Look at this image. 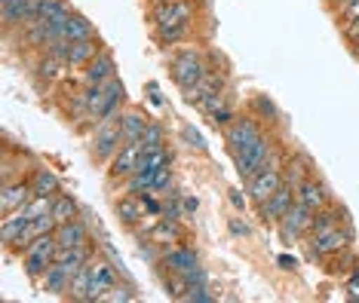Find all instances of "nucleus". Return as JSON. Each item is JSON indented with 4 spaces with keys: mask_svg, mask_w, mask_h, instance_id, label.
<instances>
[{
    "mask_svg": "<svg viewBox=\"0 0 359 303\" xmlns=\"http://www.w3.org/2000/svg\"><path fill=\"white\" fill-rule=\"evenodd\" d=\"M120 104H123V83L117 77H111L102 86H83V108L86 120H104L117 117Z\"/></svg>",
    "mask_w": 359,
    "mask_h": 303,
    "instance_id": "f257e3e1",
    "label": "nucleus"
},
{
    "mask_svg": "<svg viewBox=\"0 0 359 303\" xmlns=\"http://www.w3.org/2000/svg\"><path fill=\"white\" fill-rule=\"evenodd\" d=\"M169 71H172L175 86L182 89V92H187V89L197 86L212 68H209V62L203 59V52H200L197 46H184V49H178V52L172 55V62H169Z\"/></svg>",
    "mask_w": 359,
    "mask_h": 303,
    "instance_id": "f03ea898",
    "label": "nucleus"
},
{
    "mask_svg": "<svg viewBox=\"0 0 359 303\" xmlns=\"http://www.w3.org/2000/svg\"><path fill=\"white\" fill-rule=\"evenodd\" d=\"M194 19H197V3H194V0H169V3H151V28H154V31L191 28Z\"/></svg>",
    "mask_w": 359,
    "mask_h": 303,
    "instance_id": "7ed1b4c3",
    "label": "nucleus"
},
{
    "mask_svg": "<svg viewBox=\"0 0 359 303\" xmlns=\"http://www.w3.org/2000/svg\"><path fill=\"white\" fill-rule=\"evenodd\" d=\"M55 255H59V242H55V233L37 236L34 242H28L25 248H22V267H25L28 279L40 282V276H43L46 269L55 264Z\"/></svg>",
    "mask_w": 359,
    "mask_h": 303,
    "instance_id": "20e7f679",
    "label": "nucleus"
},
{
    "mask_svg": "<svg viewBox=\"0 0 359 303\" xmlns=\"http://www.w3.org/2000/svg\"><path fill=\"white\" fill-rule=\"evenodd\" d=\"M123 144L126 141H123V129H120V113L95 122V132H93V160L95 162L108 166Z\"/></svg>",
    "mask_w": 359,
    "mask_h": 303,
    "instance_id": "39448f33",
    "label": "nucleus"
},
{
    "mask_svg": "<svg viewBox=\"0 0 359 303\" xmlns=\"http://www.w3.org/2000/svg\"><path fill=\"white\" fill-rule=\"evenodd\" d=\"M273 141H271V135H261L255 144H249L246 150H240V153H233V162H236V171H240V178L243 181H252V178L258 175V171H264L267 166H271V160H273Z\"/></svg>",
    "mask_w": 359,
    "mask_h": 303,
    "instance_id": "423d86ee",
    "label": "nucleus"
},
{
    "mask_svg": "<svg viewBox=\"0 0 359 303\" xmlns=\"http://www.w3.org/2000/svg\"><path fill=\"white\" fill-rule=\"evenodd\" d=\"M307 242H310V255L329 260L332 255H338V251H344V248L353 245V227H350V220H347V224L334 227V230H329V233L307 236Z\"/></svg>",
    "mask_w": 359,
    "mask_h": 303,
    "instance_id": "0eeeda50",
    "label": "nucleus"
},
{
    "mask_svg": "<svg viewBox=\"0 0 359 303\" xmlns=\"http://www.w3.org/2000/svg\"><path fill=\"white\" fill-rule=\"evenodd\" d=\"M310 224H313V211L307 206H301V202H295V206L289 209V215L276 224V233H280V239L285 245H295L310 236Z\"/></svg>",
    "mask_w": 359,
    "mask_h": 303,
    "instance_id": "6e6552de",
    "label": "nucleus"
},
{
    "mask_svg": "<svg viewBox=\"0 0 359 303\" xmlns=\"http://www.w3.org/2000/svg\"><path fill=\"white\" fill-rule=\"evenodd\" d=\"M261 135H264V129L258 126V117H236L231 126H224V141H227V150L231 153L246 150Z\"/></svg>",
    "mask_w": 359,
    "mask_h": 303,
    "instance_id": "1a4fd4ad",
    "label": "nucleus"
},
{
    "mask_svg": "<svg viewBox=\"0 0 359 303\" xmlns=\"http://www.w3.org/2000/svg\"><path fill=\"white\" fill-rule=\"evenodd\" d=\"M117 267L108 264V260L93 258L89 260V303L104 300L111 288H117Z\"/></svg>",
    "mask_w": 359,
    "mask_h": 303,
    "instance_id": "9d476101",
    "label": "nucleus"
},
{
    "mask_svg": "<svg viewBox=\"0 0 359 303\" xmlns=\"http://www.w3.org/2000/svg\"><path fill=\"white\" fill-rule=\"evenodd\" d=\"M142 157H144V147L142 141H129L123 144L117 150V157H114L108 162V175H111V181H120V178H126L133 175V171H138V166H142Z\"/></svg>",
    "mask_w": 359,
    "mask_h": 303,
    "instance_id": "9b49d317",
    "label": "nucleus"
},
{
    "mask_svg": "<svg viewBox=\"0 0 359 303\" xmlns=\"http://www.w3.org/2000/svg\"><path fill=\"white\" fill-rule=\"evenodd\" d=\"M298 202V196H295V187H289L283 181V187L276 190L271 199L264 202V206H258V218L264 220V224H280V220L289 215V209Z\"/></svg>",
    "mask_w": 359,
    "mask_h": 303,
    "instance_id": "f8f14e48",
    "label": "nucleus"
},
{
    "mask_svg": "<svg viewBox=\"0 0 359 303\" xmlns=\"http://www.w3.org/2000/svg\"><path fill=\"white\" fill-rule=\"evenodd\" d=\"M246 187H249V199L255 202V206H264V202L283 187V169L267 166L264 171H258L252 181H246Z\"/></svg>",
    "mask_w": 359,
    "mask_h": 303,
    "instance_id": "ddd939ff",
    "label": "nucleus"
},
{
    "mask_svg": "<svg viewBox=\"0 0 359 303\" xmlns=\"http://www.w3.org/2000/svg\"><path fill=\"white\" fill-rule=\"evenodd\" d=\"M34 190H31V181L28 178H19V181H6L0 184V215H6V211H15L22 206H28Z\"/></svg>",
    "mask_w": 359,
    "mask_h": 303,
    "instance_id": "4468645a",
    "label": "nucleus"
},
{
    "mask_svg": "<svg viewBox=\"0 0 359 303\" xmlns=\"http://www.w3.org/2000/svg\"><path fill=\"white\" fill-rule=\"evenodd\" d=\"M295 196H298V202H301V206H307L310 211H313V215H316V211H320V209L332 206V190H329V187H325V184H323L316 175H310L307 181H304V184H301L298 190H295Z\"/></svg>",
    "mask_w": 359,
    "mask_h": 303,
    "instance_id": "2eb2a0df",
    "label": "nucleus"
},
{
    "mask_svg": "<svg viewBox=\"0 0 359 303\" xmlns=\"http://www.w3.org/2000/svg\"><path fill=\"white\" fill-rule=\"evenodd\" d=\"M114 211H117V218H120V224L123 227H138L144 218L151 215L148 206H144V199L138 193H126V196H120V199H114Z\"/></svg>",
    "mask_w": 359,
    "mask_h": 303,
    "instance_id": "dca6fc26",
    "label": "nucleus"
},
{
    "mask_svg": "<svg viewBox=\"0 0 359 303\" xmlns=\"http://www.w3.org/2000/svg\"><path fill=\"white\" fill-rule=\"evenodd\" d=\"M148 239L151 242H157L163 251L166 248H175V245H184L187 239V233H184V227H182V220H169V218H160L157 224L151 227V233H148Z\"/></svg>",
    "mask_w": 359,
    "mask_h": 303,
    "instance_id": "f3484780",
    "label": "nucleus"
},
{
    "mask_svg": "<svg viewBox=\"0 0 359 303\" xmlns=\"http://www.w3.org/2000/svg\"><path fill=\"white\" fill-rule=\"evenodd\" d=\"M111 77H117V64H114V55L108 49H102L83 68V86H102V83H108Z\"/></svg>",
    "mask_w": 359,
    "mask_h": 303,
    "instance_id": "a211bd4d",
    "label": "nucleus"
},
{
    "mask_svg": "<svg viewBox=\"0 0 359 303\" xmlns=\"http://www.w3.org/2000/svg\"><path fill=\"white\" fill-rule=\"evenodd\" d=\"M157 267L172 269V273H191L194 267H200V258H197V251H194L191 245H175V248L163 251V258H160Z\"/></svg>",
    "mask_w": 359,
    "mask_h": 303,
    "instance_id": "6ab92c4d",
    "label": "nucleus"
},
{
    "mask_svg": "<svg viewBox=\"0 0 359 303\" xmlns=\"http://www.w3.org/2000/svg\"><path fill=\"white\" fill-rule=\"evenodd\" d=\"M68 71H71V64L62 62V59H55V55H50V52H43V55L37 59V64H34L37 80H40V83H46V86L62 83V80L68 77Z\"/></svg>",
    "mask_w": 359,
    "mask_h": 303,
    "instance_id": "aec40b11",
    "label": "nucleus"
},
{
    "mask_svg": "<svg viewBox=\"0 0 359 303\" xmlns=\"http://www.w3.org/2000/svg\"><path fill=\"white\" fill-rule=\"evenodd\" d=\"M55 242L59 248H80V245H89V230L80 218L68 220V224H59L55 227Z\"/></svg>",
    "mask_w": 359,
    "mask_h": 303,
    "instance_id": "412c9836",
    "label": "nucleus"
},
{
    "mask_svg": "<svg viewBox=\"0 0 359 303\" xmlns=\"http://www.w3.org/2000/svg\"><path fill=\"white\" fill-rule=\"evenodd\" d=\"M102 43L95 37H89V40H74V43L68 46V55H65V62L71 64V68H86L89 62L95 59V55L102 52Z\"/></svg>",
    "mask_w": 359,
    "mask_h": 303,
    "instance_id": "4be33fe9",
    "label": "nucleus"
},
{
    "mask_svg": "<svg viewBox=\"0 0 359 303\" xmlns=\"http://www.w3.org/2000/svg\"><path fill=\"white\" fill-rule=\"evenodd\" d=\"M68 288H71V276L65 273V267L55 260V264L40 276V291L43 294H55V297H68Z\"/></svg>",
    "mask_w": 359,
    "mask_h": 303,
    "instance_id": "5701e85b",
    "label": "nucleus"
},
{
    "mask_svg": "<svg viewBox=\"0 0 359 303\" xmlns=\"http://www.w3.org/2000/svg\"><path fill=\"white\" fill-rule=\"evenodd\" d=\"M313 175V169H310V160L304 157V153H292L289 160H285V166H283V181L289 184V187H298L307 181V178Z\"/></svg>",
    "mask_w": 359,
    "mask_h": 303,
    "instance_id": "b1692460",
    "label": "nucleus"
},
{
    "mask_svg": "<svg viewBox=\"0 0 359 303\" xmlns=\"http://www.w3.org/2000/svg\"><path fill=\"white\" fill-rule=\"evenodd\" d=\"M148 122H151V117H148L144 111H138V108L123 111V113H120L123 141H126V144H129V141H142V135H144V129H148Z\"/></svg>",
    "mask_w": 359,
    "mask_h": 303,
    "instance_id": "393cba45",
    "label": "nucleus"
},
{
    "mask_svg": "<svg viewBox=\"0 0 359 303\" xmlns=\"http://www.w3.org/2000/svg\"><path fill=\"white\" fill-rule=\"evenodd\" d=\"M222 89H224V77H222V73H218V71H209L206 77H203L200 83H197V86H191V89H187V92H184V101L197 108V104L203 101V98H209L212 92H222Z\"/></svg>",
    "mask_w": 359,
    "mask_h": 303,
    "instance_id": "a878e982",
    "label": "nucleus"
},
{
    "mask_svg": "<svg viewBox=\"0 0 359 303\" xmlns=\"http://www.w3.org/2000/svg\"><path fill=\"white\" fill-rule=\"evenodd\" d=\"M31 190H34V196H59L62 193V184H59V178L53 175L50 169H43V166H37V169H31Z\"/></svg>",
    "mask_w": 359,
    "mask_h": 303,
    "instance_id": "bb28decb",
    "label": "nucleus"
},
{
    "mask_svg": "<svg viewBox=\"0 0 359 303\" xmlns=\"http://www.w3.org/2000/svg\"><path fill=\"white\" fill-rule=\"evenodd\" d=\"M89 37H95L93 22L83 19V15H77V13H71V19L62 24L59 40H68V43H74V40H89Z\"/></svg>",
    "mask_w": 359,
    "mask_h": 303,
    "instance_id": "cd10ccee",
    "label": "nucleus"
},
{
    "mask_svg": "<svg viewBox=\"0 0 359 303\" xmlns=\"http://www.w3.org/2000/svg\"><path fill=\"white\" fill-rule=\"evenodd\" d=\"M160 269V276H163V291H166V297H172V300H187V294H191V282H187V276L184 273H172V269Z\"/></svg>",
    "mask_w": 359,
    "mask_h": 303,
    "instance_id": "c85d7f7f",
    "label": "nucleus"
},
{
    "mask_svg": "<svg viewBox=\"0 0 359 303\" xmlns=\"http://www.w3.org/2000/svg\"><path fill=\"white\" fill-rule=\"evenodd\" d=\"M53 218H55V224H68V220L80 218V206L74 202V196H68V193H59V196H55V202H53Z\"/></svg>",
    "mask_w": 359,
    "mask_h": 303,
    "instance_id": "c756f323",
    "label": "nucleus"
},
{
    "mask_svg": "<svg viewBox=\"0 0 359 303\" xmlns=\"http://www.w3.org/2000/svg\"><path fill=\"white\" fill-rule=\"evenodd\" d=\"M163 166H172V150H169V144L160 147V150H148V153H144L138 171H148V175H154V171L163 169Z\"/></svg>",
    "mask_w": 359,
    "mask_h": 303,
    "instance_id": "7c9ffc66",
    "label": "nucleus"
},
{
    "mask_svg": "<svg viewBox=\"0 0 359 303\" xmlns=\"http://www.w3.org/2000/svg\"><path fill=\"white\" fill-rule=\"evenodd\" d=\"M68 300H77V303H89V264L80 267V273L71 279V288H68Z\"/></svg>",
    "mask_w": 359,
    "mask_h": 303,
    "instance_id": "2f4dec72",
    "label": "nucleus"
},
{
    "mask_svg": "<svg viewBox=\"0 0 359 303\" xmlns=\"http://www.w3.org/2000/svg\"><path fill=\"white\" fill-rule=\"evenodd\" d=\"M142 147H144V153L166 147V129H163L157 120H151V122H148V129H144V135H142Z\"/></svg>",
    "mask_w": 359,
    "mask_h": 303,
    "instance_id": "473e14b6",
    "label": "nucleus"
},
{
    "mask_svg": "<svg viewBox=\"0 0 359 303\" xmlns=\"http://www.w3.org/2000/svg\"><path fill=\"white\" fill-rule=\"evenodd\" d=\"M252 111L258 113V120H267V122H276V117H280L276 108H273V101L267 95H255V98H252Z\"/></svg>",
    "mask_w": 359,
    "mask_h": 303,
    "instance_id": "72a5a7b5",
    "label": "nucleus"
},
{
    "mask_svg": "<svg viewBox=\"0 0 359 303\" xmlns=\"http://www.w3.org/2000/svg\"><path fill=\"white\" fill-rule=\"evenodd\" d=\"M151 190L157 193V196H163V193H169V190H172V166H163V169L154 171Z\"/></svg>",
    "mask_w": 359,
    "mask_h": 303,
    "instance_id": "f704fd0d",
    "label": "nucleus"
},
{
    "mask_svg": "<svg viewBox=\"0 0 359 303\" xmlns=\"http://www.w3.org/2000/svg\"><path fill=\"white\" fill-rule=\"evenodd\" d=\"M224 104H227V95H224V89H222V92H212L209 98H203V101L197 104V111L203 113V117H212V113H215L218 108H224Z\"/></svg>",
    "mask_w": 359,
    "mask_h": 303,
    "instance_id": "c9c22d12",
    "label": "nucleus"
},
{
    "mask_svg": "<svg viewBox=\"0 0 359 303\" xmlns=\"http://www.w3.org/2000/svg\"><path fill=\"white\" fill-rule=\"evenodd\" d=\"M191 34V28H172V31H154V40H157L160 46H175L182 43V40Z\"/></svg>",
    "mask_w": 359,
    "mask_h": 303,
    "instance_id": "e433bc0d",
    "label": "nucleus"
},
{
    "mask_svg": "<svg viewBox=\"0 0 359 303\" xmlns=\"http://www.w3.org/2000/svg\"><path fill=\"white\" fill-rule=\"evenodd\" d=\"M133 297H135V294H133L129 285H117V288L108 291V297H104L102 303H126V300H133Z\"/></svg>",
    "mask_w": 359,
    "mask_h": 303,
    "instance_id": "4c0bfd02",
    "label": "nucleus"
},
{
    "mask_svg": "<svg viewBox=\"0 0 359 303\" xmlns=\"http://www.w3.org/2000/svg\"><path fill=\"white\" fill-rule=\"evenodd\" d=\"M209 120H212V126H222V129H224V126H231V122L236 120V113H233L231 104H224V108H218Z\"/></svg>",
    "mask_w": 359,
    "mask_h": 303,
    "instance_id": "58836bf2",
    "label": "nucleus"
},
{
    "mask_svg": "<svg viewBox=\"0 0 359 303\" xmlns=\"http://www.w3.org/2000/svg\"><path fill=\"white\" fill-rule=\"evenodd\" d=\"M227 230H231L236 239H249V236H252L249 224H246V220H240V218H227Z\"/></svg>",
    "mask_w": 359,
    "mask_h": 303,
    "instance_id": "ea45409f",
    "label": "nucleus"
},
{
    "mask_svg": "<svg viewBox=\"0 0 359 303\" xmlns=\"http://www.w3.org/2000/svg\"><path fill=\"white\" fill-rule=\"evenodd\" d=\"M215 300V294L209 291V285H203V288H191L187 294V303H212Z\"/></svg>",
    "mask_w": 359,
    "mask_h": 303,
    "instance_id": "a19ab883",
    "label": "nucleus"
},
{
    "mask_svg": "<svg viewBox=\"0 0 359 303\" xmlns=\"http://www.w3.org/2000/svg\"><path fill=\"white\" fill-rule=\"evenodd\" d=\"M182 135H184V141L191 144V147H197V150H206V141H203V135H200L194 126H184V129H182Z\"/></svg>",
    "mask_w": 359,
    "mask_h": 303,
    "instance_id": "79ce46f5",
    "label": "nucleus"
},
{
    "mask_svg": "<svg viewBox=\"0 0 359 303\" xmlns=\"http://www.w3.org/2000/svg\"><path fill=\"white\" fill-rule=\"evenodd\" d=\"M338 19L341 22H353V19H359V0H353V3H347V6H341L338 10Z\"/></svg>",
    "mask_w": 359,
    "mask_h": 303,
    "instance_id": "37998d69",
    "label": "nucleus"
},
{
    "mask_svg": "<svg viewBox=\"0 0 359 303\" xmlns=\"http://www.w3.org/2000/svg\"><path fill=\"white\" fill-rule=\"evenodd\" d=\"M347 300H353V303H359V273H356V269H353V276H350V279H347Z\"/></svg>",
    "mask_w": 359,
    "mask_h": 303,
    "instance_id": "c03bdc74",
    "label": "nucleus"
},
{
    "mask_svg": "<svg viewBox=\"0 0 359 303\" xmlns=\"http://www.w3.org/2000/svg\"><path fill=\"white\" fill-rule=\"evenodd\" d=\"M227 199H231V206H233L236 211H246V202H249V196H243L240 190H231V193H227Z\"/></svg>",
    "mask_w": 359,
    "mask_h": 303,
    "instance_id": "a18cd8bd",
    "label": "nucleus"
},
{
    "mask_svg": "<svg viewBox=\"0 0 359 303\" xmlns=\"http://www.w3.org/2000/svg\"><path fill=\"white\" fill-rule=\"evenodd\" d=\"M182 209H184V218H187V215H197L200 199H197V196H182Z\"/></svg>",
    "mask_w": 359,
    "mask_h": 303,
    "instance_id": "49530a36",
    "label": "nucleus"
},
{
    "mask_svg": "<svg viewBox=\"0 0 359 303\" xmlns=\"http://www.w3.org/2000/svg\"><path fill=\"white\" fill-rule=\"evenodd\" d=\"M344 37L350 40V43H356V40H359V19H353V22L344 24Z\"/></svg>",
    "mask_w": 359,
    "mask_h": 303,
    "instance_id": "de8ad7c7",
    "label": "nucleus"
},
{
    "mask_svg": "<svg viewBox=\"0 0 359 303\" xmlns=\"http://www.w3.org/2000/svg\"><path fill=\"white\" fill-rule=\"evenodd\" d=\"M276 264H280L283 269H292V273H295V269H298V260L292 258V255H280V258H276Z\"/></svg>",
    "mask_w": 359,
    "mask_h": 303,
    "instance_id": "09e8293b",
    "label": "nucleus"
},
{
    "mask_svg": "<svg viewBox=\"0 0 359 303\" xmlns=\"http://www.w3.org/2000/svg\"><path fill=\"white\" fill-rule=\"evenodd\" d=\"M148 92H151V101H154V104H163V95H160L157 83H148Z\"/></svg>",
    "mask_w": 359,
    "mask_h": 303,
    "instance_id": "8fccbe9b",
    "label": "nucleus"
},
{
    "mask_svg": "<svg viewBox=\"0 0 359 303\" xmlns=\"http://www.w3.org/2000/svg\"><path fill=\"white\" fill-rule=\"evenodd\" d=\"M334 3H338V10H341V6H347V3H353V0H334Z\"/></svg>",
    "mask_w": 359,
    "mask_h": 303,
    "instance_id": "3c124183",
    "label": "nucleus"
},
{
    "mask_svg": "<svg viewBox=\"0 0 359 303\" xmlns=\"http://www.w3.org/2000/svg\"><path fill=\"white\" fill-rule=\"evenodd\" d=\"M350 46H353V55L359 59V40H356V43H350Z\"/></svg>",
    "mask_w": 359,
    "mask_h": 303,
    "instance_id": "603ef678",
    "label": "nucleus"
},
{
    "mask_svg": "<svg viewBox=\"0 0 359 303\" xmlns=\"http://www.w3.org/2000/svg\"><path fill=\"white\" fill-rule=\"evenodd\" d=\"M151 3H169V0H151Z\"/></svg>",
    "mask_w": 359,
    "mask_h": 303,
    "instance_id": "864d4df0",
    "label": "nucleus"
},
{
    "mask_svg": "<svg viewBox=\"0 0 359 303\" xmlns=\"http://www.w3.org/2000/svg\"><path fill=\"white\" fill-rule=\"evenodd\" d=\"M6 3H13V0H0V6H6Z\"/></svg>",
    "mask_w": 359,
    "mask_h": 303,
    "instance_id": "5fc2aeb1",
    "label": "nucleus"
}]
</instances>
